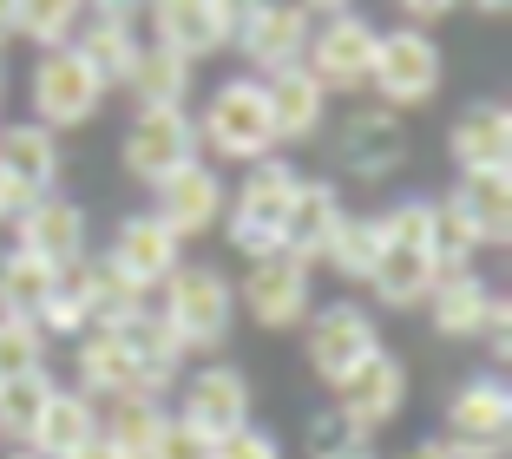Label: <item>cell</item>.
I'll list each match as a JSON object with an SVG mask.
<instances>
[{"label": "cell", "mask_w": 512, "mask_h": 459, "mask_svg": "<svg viewBox=\"0 0 512 459\" xmlns=\"http://www.w3.org/2000/svg\"><path fill=\"white\" fill-rule=\"evenodd\" d=\"M158 296H165V309H158V315H165V328L178 335L184 355H211V348H224L230 322H237V289H230L224 269L178 263Z\"/></svg>", "instance_id": "obj_1"}, {"label": "cell", "mask_w": 512, "mask_h": 459, "mask_svg": "<svg viewBox=\"0 0 512 459\" xmlns=\"http://www.w3.org/2000/svg\"><path fill=\"white\" fill-rule=\"evenodd\" d=\"M296 164L289 158H263L250 164V178L237 184V197L224 204V237L243 263H263L276 256V237H283V217H289V197H296Z\"/></svg>", "instance_id": "obj_2"}, {"label": "cell", "mask_w": 512, "mask_h": 459, "mask_svg": "<svg viewBox=\"0 0 512 459\" xmlns=\"http://www.w3.org/2000/svg\"><path fill=\"white\" fill-rule=\"evenodd\" d=\"M197 151H217V158H230V164L276 158V125H270V105H263V86H256V79H224V86L204 99Z\"/></svg>", "instance_id": "obj_3"}, {"label": "cell", "mask_w": 512, "mask_h": 459, "mask_svg": "<svg viewBox=\"0 0 512 459\" xmlns=\"http://www.w3.org/2000/svg\"><path fill=\"white\" fill-rule=\"evenodd\" d=\"M440 73H447V60H440V40L434 33H414V27H388L375 33V66H368V86H375L381 112H414V105H427L440 92Z\"/></svg>", "instance_id": "obj_4"}, {"label": "cell", "mask_w": 512, "mask_h": 459, "mask_svg": "<svg viewBox=\"0 0 512 459\" xmlns=\"http://www.w3.org/2000/svg\"><path fill=\"white\" fill-rule=\"evenodd\" d=\"M27 99H33V125H46V132L60 138V132H73V125H86L92 112H99L106 79L86 66V53H79V46H53V53H40V60H33Z\"/></svg>", "instance_id": "obj_5"}, {"label": "cell", "mask_w": 512, "mask_h": 459, "mask_svg": "<svg viewBox=\"0 0 512 459\" xmlns=\"http://www.w3.org/2000/svg\"><path fill=\"white\" fill-rule=\"evenodd\" d=\"M453 459H506L512 446V387L499 374L467 381L447 400V433H440Z\"/></svg>", "instance_id": "obj_6"}, {"label": "cell", "mask_w": 512, "mask_h": 459, "mask_svg": "<svg viewBox=\"0 0 512 459\" xmlns=\"http://www.w3.org/2000/svg\"><path fill=\"white\" fill-rule=\"evenodd\" d=\"M368 66H375V27H368L355 7L322 14L316 33H309V53H302V73L322 86V99H329V92H362Z\"/></svg>", "instance_id": "obj_7"}, {"label": "cell", "mask_w": 512, "mask_h": 459, "mask_svg": "<svg viewBox=\"0 0 512 459\" xmlns=\"http://www.w3.org/2000/svg\"><path fill=\"white\" fill-rule=\"evenodd\" d=\"M375 355H381V322L362 302H322V309H309V368H316V381L342 387L348 374L368 368Z\"/></svg>", "instance_id": "obj_8"}, {"label": "cell", "mask_w": 512, "mask_h": 459, "mask_svg": "<svg viewBox=\"0 0 512 459\" xmlns=\"http://www.w3.org/2000/svg\"><path fill=\"white\" fill-rule=\"evenodd\" d=\"M237 289V309L250 315V322L263 328H296L309 322V309H316V282H309V263H296V256H263V263L243 269V282H230Z\"/></svg>", "instance_id": "obj_9"}, {"label": "cell", "mask_w": 512, "mask_h": 459, "mask_svg": "<svg viewBox=\"0 0 512 459\" xmlns=\"http://www.w3.org/2000/svg\"><path fill=\"white\" fill-rule=\"evenodd\" d=\"M309 33H316V14H309V7L270 0V7H237V33H230V46L270 79V73H283V66H302Z\"/></svg>", "instance_id": "obj_10"}, {"label": "cell", "mask_w": 512, "mask_h": 459, "mask_svg": "<svg viewBox=\"0 0 512 459\" xmlns=\"http://www.w3.org/2000/svg\"><path fill=\"white\" fill-rule=\"evenodd\" d=\"M145 27H151V46H165L184 66H197V60H211V53L230 46L237 7H230V0H165V7L145 14Z\"/></svg>", "instance_id": "obj_11"}, {"label": "cell", "mask_w": 512, "mask_h": 459, "mask_svg": "<svg viewBox=\"0 0 512 459\" xmlns=\"http://www.w3.org/2000/svg\"><path fill=\"white\" fill-rule=\"evenodd\" d=\"M178 420L191 433H204V440H230V433L250 427V381H243V368H230V361H211V368H197L191 381H184V407Z\"/></svg>", "instance_id": "obj_12"}, {"label": "cell", "mask_w": 512, "mask_h": 459, "mask_svg": "<svg viewBox=\"0 0 512 459\" xmlns=\"http://www.w3.org/2000/svg\"><path fill=\"white\" fill-rule=\"evenodd\" d=\"M125 171L145 184H165L171 171L197 164V119L191 112H138L125 125Z\"/></svg>", "instance_id": "obj_13"}, {"label": "cell", "mask_w": 512, "mask_h": 459, "mask_svg": "<svg viewBox=\"0 0 512 459\" xmlns=\"http://www.w3.org/2000/svg\"><path fill=\"white\" fill-rule=\"evenodd\" d=\"M151 197H158V204H151V217L165 223L178 243L217 230V217H224V204H230L224 178H217L211 164H184V171H171L165 184H151Z\"/></svg>", "instance_id": "obj_14"}, {"label": "cell", "mask_w": 512, "mask_h": 459, "mask_svg": "<svg viewBox=\"0 0 512 459\" xmlns=\"http://www.w3.org/2000/svg\"><path fill=\"white\" fill-rule=\"evenodd\" d=\"M14 250L20 256H33L40 269H66V263H79L86 256V210L73 204V197H33L27 210H20V223H14Z\"/></svg>", "instance_id": "obj_15"}, {"label": "cell", "mask_w": 512, "mask_h": 459, "mask_svg": "<svg viewBox=\"0 0 512 459\" xmlns=\"http://www.w3.org/2000/svg\"><path fill=\"white\" fill-rule=\"evenodd\" d=\"M401 407H407V368L388 355V348H381L368 368H355L342 387H335V414H342L355 433H368V440H375V433L388 427Z\"/></svg>", "instance_id": "obj_16"}, {"label": "cell", "mask_w": 512, "mask_h": 459, "mask_svg": "<svg viewBox=\"0 0 512 459\" xmlns=\"http://www.w3.org/2000/svg\"><path fill=\"white\" fill-rule=\"evenodd\" d=\"M342 217H348V204H342V191H335L329 178H302L296 197H289V217H283V237H276V250L316 269L322 256H329Z\"/></svg>", "instance_id": "obj_17"}, {"label": "cell", "mask_w": 512, "mask_h": 459, "mask_svg": "<svg viewBox=\"0 0 512 459\" xmlns=\"http://www.w3.org/2000/svg\"><path fill=\"white\" fill-rule=\"evenodd\" d=\"M106 263L119 269V276L132 282V289L158 296V289L171 282V269L184 263V243H178V237L165 230V223H158V217L145 210V217H125V223H119V237H112Z\"/></svg>", "instance_id": "obj_18"}, {"label": "cell", "mask_w": 512, "mask_h": 459, "mask_svg": "<svg viewBox=\"0 0 512 459\" xmlns=\"http://www.w3.org/2000/svg\"><path fill=\"white\" fill-rule=\"evenodd\" d=\"M335 158L355 171V178H388V171H401L407 158V125L394 119V112H375V105H362V112H348L342 132H335Z\"/></svg>", "instance_id": "obj_19"}, {"label": "cell", "mask_w": 512, "mask_h": 459, "mask_svg": "<svg viewBox=\"0 0 512 459\" xmlns=\"http://www.w3.org/2000/svg\"><path fill=\"white\" fill-rule=\"evenodd\" d=\"M138 27H145V14H138V7H119V0H112V7H86L73 46L86 53V66L106 79V86H119L125 66H132L138 46H145V33H138Z\"/></svg>", "instance_id": "obj_20"}, {"label": "cell", "mask_w": 512, "mask_h": 459, "mask_svg": "<svg viewBox=\"0 0 512 459\" xmlns=\"http://www.w3.org/2000/svg\"><path fill=\"white\" fill-rule=\"evenodd\" d=\"M447 151L460 164V178H480V171H506L512 164V112L499 99H473L447 132Z\"/></svg>", "instance_id": "obj_21"}, {"label": "cell", "mask_w": 512, "mask_h": 459, "mask_svg": "<svg viewBox=\"0 0 512 459\" xmlns=\"http://www.w3.org/2000/svg\"><path fill=\"white\" fill-rule=\"evenodd\" d=\"M0 178H14L27 197H53L60 191V138L33 119L0 125Z\"/></svg>", "instance_id": "obj_22"}, {"label": "cell", "mask_w": 512, "mask_h": 459, "mask_svg": "<svg viewBox=\"0 0 512 459\" xmlns=\"http://www.w3.org/2000/svg\"><path fill=\"white\" fill-rule=\"evenodd\" d=\"M263 86V105H270V125H276V145H302V138L322 132V112H329V99H322V86L302 66H283V73L256 79Z\"/></svg>", "instance_id": "obj_23"}, {"label": "cell", "mask_w": 512, "mask_h": 459, "mask_svg": "<svg viewBox=\"0 0 512 459\" xmlns=\"http://www.w3.org/2000/svg\"><path fill=\"white\" fill-rule=\"evenodd\" d=\"M447 204L473 223L480 250H506V243H512V171H480V178H460L447 191Z\"/></svg>", "instance_id": "obj_24"}, {"label": "cell", "mask_w": 512, "mask_h": 459, "mask_svg": "<svg viewBox=\"0 0 512 459\" xmlns=\"http://www.w3.org/2000/svg\"><path fill=\"white\" fill-rule=\"evenodd\" d=\"M73 374H79V394L92 407H106L119 394H145L138 387V368H132V348L119 335H79V355H73Z\"/></svg>", "instance_id": "obj_25"}, {"label": "cell", "mask_w": 512, "mask_h": 459, "mask_svg": "<svg viewBox=\"0 0 512 459\" xmlns=\"http://www.w3.org/2000/svg\"><path fill=\"white\" fill-rule=\"evenodd\" d=\"M99 440V407H92L79 387H53V400H46V414H40V427H33V446L27 453H40V459H73L79 446H92Z\"/></svg>", "instance_id": "obj_26"}, {"label": "cell", "mask_w": 512, "mask_h": 459, "mask_svg": "<svg viewBox=\"0 0 512 459\" xmlns=\"http://www.w3.org/2000/svg\"><path fill=\"white\" fill-rule=\"evenodd\" d=\"M165 420L171 414H165V400H158V394H119V400L99 407V440H106L119 459H151Z\"/></svg>", "instance_id": "obj_27"}, {"label": "cell", "mask_w": 512, "mask_h": 459, "mask_svg": "<svg viewBox=\"0 0 512 459\" xmlns=\"http://www.w3.org/2000/svg\"><path fill=\"white\" fill-rule=\"evenodd\" d=\"M119 86L138 99V112H184V99H191V66H184L178 53H165V46L145 40Z\"/></svg>", "instance_id": "obj_28"}, {"label": "cell", "mask_w": 512, "mask_h": 459, "mask_svg": "<svg viewBox=\"0 0 512 459\" xmlns=\"http://www.w3.org/2000/svg\"><path fill=\"white\" fill-rule=\"evenodd\" d=\"M493 296H499V289L480 276V269H460V276H440L434 289H427V315H434L440 335L467 341V335H480V328H486V309H493Z\"/></svg>", "instance_id": "obj_29"}, {"label": "cell", "mask_w": 512, "mask_h": 459, "mask_svg": "<svg viewBox=\"0 0 512 459\" xmlns=\"http://www.w3.org/2000/svg\"><path fill=\"white\" fill-rule=\"evenodd\" d=\"M368 282H375V302H381V309H421L427 289L440 282V269H434V256L414 250V243H381Z\"/></svg>", "instance_id": "obj_30"}, {"label": "cell", "mask_w": 512, "mask_h": 459, "mask_svg": "<svg viewBox=\"0 0 512 459\" xmlns=\"http://www.w3.org/2000/svg\"><path fill=\"white\" fill-rule=\"evenodd\" d=\"M112 335L132 348V368H138V387H145V394H158V387H171L184 374V348H178V335L165 328V315H158V309H145L138 322L112 328Z\"/></svg>", "instance_id": "obj_31"}, {"label": "cell", "mask_w": 512, "mask_h": 459, "mask_svg": "<svg viewBox=\"0 0 512 459\" xmlns=\"http://www.w3.org/2000/svg\"><path fill=\"white\" fill-rule=\"evenodd\" d=\"M145 309H151L145 289H132L106 256H86V335H112V328L138 322Z\"/></svg>", "instance_id": "obj_32"}, {"label": "cell", "mask_w": 512, "mask_h": 459, "mask_svg": "<svg viewBox=\"0 0 512 459\" xmlns=\"http://www.w3.org/2000/svg\"><path fill=\"white\" fill-rule=\"evenodd\" d=\"M46 296H53V269H40L33 256H20V250H0V322L40 328Z\"/></svg>", "instance_id": "obj_33"}, {"label": "cell", "mask_w": 512, "mask_h": 459, "mask_svg": "<svg viewBox=\"0 0 512 459\" xmlns=\"http://www.w3.org/2000/svg\"><path fill=\"white\" fill-rule=\"evenodd\" d=\"M46 400H53V374H20V381H0V453L33 446Z\"/></svg>", "instance_id": "obj_34"}, {"label": "cell", "mask_w": 512, "mask_h": 459, "mask_svg": "<svg viewBox=\"0 0 512 459\" xmlns=\"http://www.w3.org/2000/svg\"><path fill=\"white\" fill-rule=\"evenodd\" d=\"M79 20H86L79 0H20V7H14V40L53 53V46H73Z\"/></svg>", "instance_id": "obj_35"}, {"label": "cell", "mask_w": 512, "mask_h": 459, "mask_svg": "<svg viewBox=\"0 0 512 459\" xmlns=\"http://www.w3.org/2000/svg\"><path fill=\"white\" fill-rule=\"evenodd\" d=\"M427 256H434L440 276H460V269H473V256H480L473 223L460 217L447 197H434V210H427Z\"/></svg>", "instance_id": "obj_36"}, {"label": "cell", "mask_w": 512, "mask_h": 459, "mask_svg": "<svg viewBox=\"0 0 512 459\" xmlns=\"http://www.w3.org/2000/svg\"><path fill=\"white\" fill-rule=\"evenodd\" d=\"M375 256H381V223H375V217H355V210H348V217H342V230H335V243H329V256H322V263H329L335 276H348V282H368V269H375Z\"/></svg>", "instance_id": "obj_37"}, {"label": "cell", "mask_w": 512, "mask_h": 459, "mask_svg": "<svg viewBox=\"0 0 512 459\" xmlns=\"http://www.w3.org/2000/svg\"><path fill=\"white\" fill-rule=\"evenodd\" d=\"M302 446H309V459H375V440H368V433H355L342 414H335V407L309 420V440H302Z\"/></svg>", "instance_id": "obj_38"}, {"label": "cell", "mask_w": 512, "mask_h": 459, "mask_svg": "<svg viewBox=\"0 0 512 459\" xmlns=\"http://www.w3.org/2000/svg\"><path fill=\"white\" fill-rule=\"evenodd\" d=\"M20 374H46V335L0 322V381H20Z\"/></svg>", "instance_id": "obj_39"}, {"label": "cell", "mask_w": 512, "mask_h": 459, "mask_svg": "<svg viewBox=\"0 0 512 459\" xmlns=\"http://www.w3.org/2000/svg\"><path fill=\"white\" fill-rule=\"evenodd\" d=\"M151 459H211V440H204V433H191L178 414H171L165 433H158V446H151Z\"/></svg>", "instance_id": "obj_40"}, {"label": "cell", "mask_w": 512, "mask_h": 459, "mask_svg": "<svg viewBox=\"0 0 512 459\" xmlns=\"http://www.w3.org/2000/svg\"><path fill=\"white\" fill-rule=\"evenodd\" d=\"M211 459H283V446H276L270 433L243 427V433H230V440H217V446H211Z\"/></svg>", "instance_id": "obj_41"}, {"label": "cell", "mask_w": 512, "mask_h": 459, "mask_svg": "<svg viewBox=\"0 0 512 459\" xmlns=\"http://www.w3.org/2000/svg\"><path fill=\"white\" fill-rule=\"evenodd\" d=\"M480 335H486V348H493V361L506 368V361H512V302H506V296H493V309H486V328H480Z\"/></svg>", "instance_id": "obj_42"}, {"label": "cell", "mask_w": 512, "mask_h": 459, "mask_svg": "<svg viewBox=\"0 0 512 459\" xmlns=\"http://www.w3.org/2000/svg\"><path fill=\"white\" fill-rule=\"evenodd\" d=\"M27 204H33V197L20 191L14 178H0V223H20V210H27Z\"/></svg>", "instance_id": "obj_43"}, {"label": "cell", "mask_w": 512, "mask_h": 459, "mask_svg": "<svg viewBox=\"0 0 512 459\" xmlns=\"http://www.w3.org/2000/svg\"><path fill=\"white\" fill-rule=\"evenodd\" d=\"M394 459H453V453H447V446H440V440H414V446H401V453H394Z\"/></svg>", "instance_id": "obj_44"}, {"label": "cell", "mask_w": 512, "mask_h": 459, "mask_svg": "<svg viewBox=\"0 0 512 459\" xmlns=\"http://www.w3.org/2000/svg\"><path fill=\"white\" fill-rule=\"evenodd\" d=\"M7 40H14V7L0 0V53H7Z\"/></svg>", "instance_id": "obj_45"}, {"label": "cell", "mask_w": 512, "mask_h": 459, "mask_svg": "<svg viewBox=\"0 0 512 459\" xmlns=\"http://www.w3.org/2000/svg\"><path fill=\"white\" fill-rule=\"evenodd\" d=\"M73 459H119V453H112V446L106 440H92V446H79V453Z\"/></svg>", "instance_id": "obj_46"}, {"label": "cell", "mask_w": 512, "mask_h": 459, "mask_svg": "<svg viewBox=\"0 0 512 459\" xmlns=\"http://www.w3.org/2000/svg\"><path fill=\"white\" fill-rule=\"evenodd\" d=\"M0 459H40V453H27V446H14V453H0Z\"/></svg>", "instance_id": "obj_47"}, {"label": "cell", "mask_w": 512, "mask_h": 459, "mask_svg": "<svg viewBox=\"0 0 512 459\" xmlns=\"http://www.w3.org/2000/svg\"><path fill=\"white\" fill-rule=\"evenodd\" d=\"M0 99H7V53H0Z\"/></svg>", "instance_id": "obj_48"}]
</instances>
